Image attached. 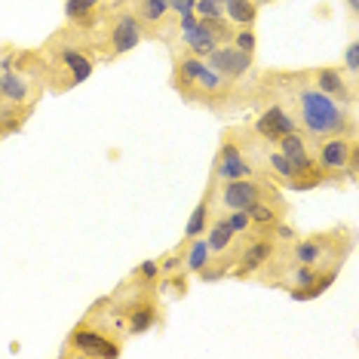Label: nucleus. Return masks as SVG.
<instances>
[{"label":"nucleus","instance_id":"nucleus-22","mask_svg":"<svg viewBox=\"0 0 359 359\" xmlns=\"http://www.w3.org/2000/svg\"><path fill=\"white\" fill-rule=\"evenodd\" d=\"M231 43L236 46V50H243V53L255 55V43H258V37H255V31H252V28H233Z\"/></svg>","mask_w":359,"mask_h":359},{"label":"nucleus","instance_id":"nucleus-19","mask_svg":"<svg viewBox=\"0 0 359 359\" xmlns=\"http://www.w3.org/2000/svg\"><path fill=\"white\" fill-rule=\"evenodd\" d=\"M224 19L233 28H252L258 19V4L255 0H224Z\"/></svg>","mask_w":359,"mask_h":359},{"label":"nucleus","instance_id":"nucleus-15","mask_svg":"<svg viewBox=\"0 0 359 359\" xmlns=\"http://www.w3.org/2000/svg\"><path fill=\"white\" fill-rule=\"evenodd\" d=\"M212 215H215V182L206 187V194H203L200 203L194 206L191 218H187V224H184L182 243H187V240H194V236H203V233H206V227H209V222H212Z\"/></svg>","mask_w":359,"mask_h":359},{"label":"nucleus","instance_id":"nucleus-20","mask_svg":"<svg viewBox=\"0 0 359 359\" xmlns=\"http://www.w3.org/2000/svg\"><path fill=\"white\" fill-rule=\"evenodd\" d=\"M338 273H341V267L320 271V276H316L310 285H304V289H289V298L292 301H313V298H320V295H325V292L332 289V283L338 280Z\"/></svg>","mask_w":359,"mask_h":359},{"label":"nucleus","instance_id":"nucleus-5","mask_svg":"<svg viewBox=\"0 0 359 359\" xmlns=\"http://www.w3.org/2000/svg\"><path fill=\"white\" fill-rule=\"evenodd\" d=\"M215 203L224 212L231 209H249L258 200H283L276 184L267 175H252V178H233V182H215Z\"/></svg>","mask_w":359,"mask_h":359},{"label":"nucleus","instance_id":"nucleus-17","mask_svg":"<svg viewBox=\"0 0 359 359\" xmlns=\"http://www.w3.org/2000/svg\"><path fill=\"white\" fill-rule=\"evenodd\" d=\"M206 246L212 255H224V252H231L236 246V233L231 231V224H227V218H212L209 227H206Z\"/></svg>","mask_w":359,"mask_h":359},{"label":"nucleus","instance_id":"nucleus-26","mask_svg":"<svg viewBox=\"0 0 359 359\" xmlns=\"http://www.w3.org/2000/svg\"><path fill=\"white\" fill-rule=\"evenodd\" d=\"M194 6H197V0H169V13H175L178 19L194 15Z\"/></svg>","mask_w":359,"mask_h":359},{"label":"nucleus","instance_id":"nucleus-29","mask_svg":"<svg viewBox=\"0 0 359 359\" xmlns=\"http://www.w3.org/2000/svg\"><path fill=\"white\" fill-rule=\"evenodd\" d=\"M255 4H273V0H255Z\"/></svg>","mask_w":359,"mask_h":359},{"label":"nucleus","instance_id":"nucleus-13","mask_svg":"<svg viewBox=\"0 0 359 359\" xmlns=\"http://www.w3.org/2000/svg\"><path fill=\"white\" fill-rule=\"evenodd\" d=\"M129 10L135 13L144 37H163V28L169 34V25H166L169 0H129Z\"/></svg>","mask_w":359,"mask_h":359},{"label":"nucleus","instance_id":"nucleus-12","mask_svg":"<svg viewBox=\"0 0 359 359\" xmlns=\"http://www.w3.org/2000/svg\"><path fill=\"white\" fill-rule=\"evenodd\" d=\"M310 80H313V86L320 89L323 95H329L332 102L344 104V108H350V104L356 102V86L347 83L344 71H341L338 65H320V68L310 71Z\"/></svg>","mask_w":359,"mask_h":359},{"label":"nucleus","instance_id":"nucleus-30","mask_svg":"<svg viewBox=\"0 0 359 359\" xmlns=\"http://www.w3.org/2000/svg\"><path fill=\"white\" fill-rule=\"evenodd\" d=\"M4 135H6V133H4V123H0V138H4Z\"/></svg>","mask_w":359,"mask_h":359},{"label":"nucleus","instance_id":"nucleus-23","mask_svg":"<svg viewBox=\"0 0 359 359\" xmlns=\"http://www.w3.org/2000/svg\"><path fill=\"white\" fill-rule=\"evenodd\" d=\"M160 264L157 261H142V264L133 271V280H138V283H151V285H157V280H160Z\"/></svg>","mask_w":359,"mask_h":359},{"label":"nucleus","instance_id":"nucleus-6","mask_svg":"<svg viewBox=\"0 0 359 359\" xmlns=\"http://www.w3.org/2000/svg\"><path fill=\"white\" fill-rule=\"evenodd\" d=\"M65 353L86 356V359H114V356L123 353V344H120L117 334H111V332H104L102 325H93L89 320H83L68 334Z\"/></svg>","mask_w":359,"mask_h":359},{"label":"nucleus","instance_id":"nucleus-16","mask_svg":"<svg viewBox=\"0 0 359 359\" xmlns=\"http://www.w3.org/2000/svg\"><path fill=\"white\" fill-rule=\"evenodd\" d=\"M252 218V233L255 231H271V227L285 215V200H258L246 209Z\"/></svg>","mask_w":359,"mask_h":359},{"label":"nucleus","instance_id":"nucleus-4","mask_svg":"<svg viewBox=\"0 0 359 359\" xmlns=\"http://www.w3.org/2000/svg\"><path fill=\"white\" fill-rule=\"evenodd\" d=\"M99 28H102V37H99V43H93V46L95 50H102L104 59H120V55L133 53L135 46L144 40V31H142L135 13L129 10V6L117 10L114 15H108L104 25H99Z\"/></svg>","mask_w":359,"mask_h":359},{"label":"nucleus","instance_id":"nucleus-3","mask_svg":"<svg viewBox=\"0 0 359 359\" xmlns=\"http://www.w3.org/2000/svg\"><path fill=\"white\" fill-rule=\"evenodd\" d=\"M353 236L344 227H332L323 233H310L292 243L289 255L292 264H313L316 271H329V267H341V261L347 258Z\"/></svg>","mask_w":359,"mask_h":359},{"label":"nucleus","instance_id":"nucleus-2","mask_svg":"<svg viewBox=\"0 0 359 359\" xmlns=\"http://www.w3.org/2000/svg\"><path fill=\"white\" fill-rule=\"evenodd\" d=\"M93 50V37L68 25V31L55 34L43 50V83L55 93L80 86L83 80L93 77L95 62H99Z\"/></svg>","mask_w":359,"mask_h":359},{"label":"nucleus","instance_id":"nucleus-21","mask_svg":"<svg viewBox=\"0 0 359 359\" xmlns=\"http://www.w3.org/2000/svg\"><path fill=\"white\" fill-rule=\"evenodd\" d=\"M224 218H227V224H231V231H233L236 236L252 233V218H249V212H246V209H231Z\"/></svg>","mask_w":359,"mask_h":359},{"label":"nucleus","instance_id":"nucleus-10","mask_svg":"<svg viewBox=\"0 0 359 359\" xmlns=\"http://www.w3.org/2000/svg\"><path fill=\"white\" fill-rule=\"evenodd\" d=\"M353 148H356V138L353 135H329V138H320L313 160H316V166L325 172L329 182H341Z\"/></svg>","mask_w":359,"mask_h":359},{"label":"nucleus","instance_id":"nucleus-1","mask_svg":"<svg viewBox=\"0 0 359 359\" xmlns=\"http://www.w3.org/2000/svg\"><path fill=\"white\" fill-rule=\"evenodd\" d=\"M261 89H267L271 102H280L298 120V129L307 138L320 142V138H329V135L356 133L353 114L344 104L323 95L313 86L310 74H267V77H261Z\"/></svg>","mask_w":359,"mask_h":359},{"label":"nucleus","instance_id":"nucleus-24","mask_svg":"<svg viewBox=\"0 0 359 359\" xmlns=\"http://www.w3.org/2000/svg\"><path fill=\"white\" fill-rule=\"evenodd\" d=\"M344 71L350 74V80L356 83V74H359V40H350V43H347V53H344Z\"/></svg>","mask_w":359,"mask_h":359},{"label":"nucleus","instance_id":"nucleus-11","mask_svg":"<svg viewBox=\"0 0 359 359\" xmlns=\"http://www.w3.org/2000/svg\"><path fill=\"white\" fill-rule=\"evenodd\" d=\"M289 133H301V129H298V120L292 117L280 102H267L264 108L258 111L255 123H252V135L261 138V142H267V144H273L276 138H283Z\"/></svg>","mask_w":359,"mask_h":359},{"label":"nucleus","instance_id":"nucleus-18","mask_svg":"<svg viewBox=\"0 0 359 359\" xmlns=\"http://www.w3.org/2000/svg\"><path fill=\"white\" fill-rule=\"evenodd\" d=\"M206 264H212V252L203 236H194V240L182 243V271L184 273H200Z\"/></svg>","mask_w":359,"mask_h":359},{"label":"nucleus","instance_id":"nucleus-7","mask_svg":"<svg viewBox=\"0 0 359 359\" xmlns=\"http://www.w3.org/2000/svg\"><path fill=\"white\" fill-rule=\"evenodd\" d=\"M249 243H243L240 252H236V264L231 276H240V280H252V276H261L267 267L273 264L276 258V236L271 231H255L246 233Z\"/></svg>","mask_w":359,"mask_h":359},{"label":"nucleus","instance_id":"nucleus-8","mask_svg":"<svg viewBox=\"0 0 359 359\" xmlns=\"http://www.w3.org/2000/svg\"><path fill=\"white\" fill-rule=\"evenodd\" d=\"M258 175V166L249 160L243 142H236V129L224 133V142L212 163V182H233V178H252Z\"/></svg>","mask_w":359,"mask_h":359},{"label":"nucleus","instance_id":"nucleus-9","mask_svg":"<svg viewBox=\"0 0 359 359\" xmlns=\"http://www.w3.org/2000/svg\"><path fill=\"white\" fill-rule=\"evenodd\" d=\"M206 65L212 71H218L222 77H227L231 83L240 86L243 80H249L252 74H255V55L236 50L233 43H222L215 46L209 55H206Z\"/></svg>","mask_w":359,"mask_h":359},{"label":"nucleus","instance_id":"nucleus-14","mask_svg":"<svg viewBox=\"0 0 359 359\" xmlns=\"http://www.w3.org/2000/svg\"><path fill=\"white\" fill-rule=\"evenodd\" d=\"M182 34V43H184V50L191 53V55H200V59H206V55L215 50V46H222V40H218V34L209 28V22H203L197 19L191 28H184V31H178Z\"/></svg>","mask_w":359,"mask_h":359},{"label":"nucleus","instance_id":"nucleus-28","mask_svg":"<svg viewBox=\"0 0 359 359\" xmlns=\"http://www.w3.org/2000/svg\"><path fill=\"white\" fill-rule=\"evenodd\" d=\"M83 4H89V6H95V10H102V6H104V0H83Z\"/></svg>","mask_w":359,"mask_h":359},{"label":"nucleus","instance_id":"nucleus-25","mask_svg":"<svg viewBox=\"0 0 359 359\" xmlns=\"http://www.w3.org/2000/svg\"><path fill=\"white\" fill-rule=\"evenodd\" d=\"M157 264H160V273H163V276L178 273V271H182V246H178L175 252H169V255H163Z\"/></svg>","mask_w":359,"mask_h":359},{"label":"nucleus","instance_id":"nucleus-27","mask_svg":"<svg viewBox=\"0 0 359 359\" xmlns=\"http://www.w3.org/2000/svg\"><path fill=\"white\" fill-rule=\"evenodd\" d=\"M347 6H350V15L356 19V15H359V0H347Z\"/></svg>","mask_w":359,"mask_h":359}]
</instances>
